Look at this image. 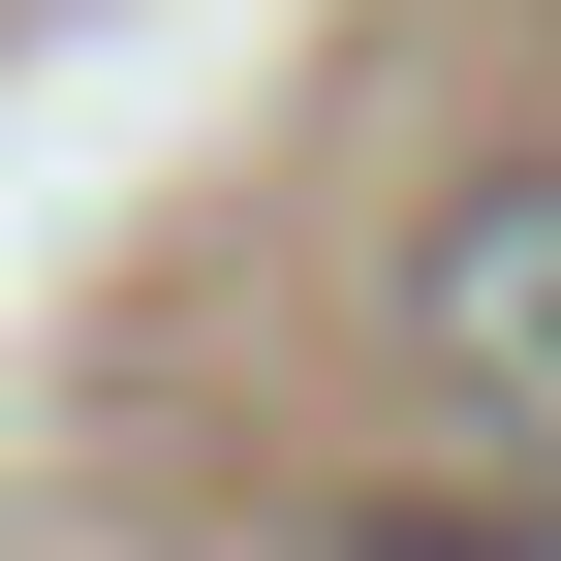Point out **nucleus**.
<instances>
[{"mask_svg":"<svg viewBox=\"0 0 561 561\" xmlns=\"http://www.w3.org/2000/svg\"><path fill=\"white\" fill-rule=\"evenodd\" d=\"M405 375H437L468 437H530V468H561V157L437 187V250H405Z\"/></svg>","mask_w":561,"mask_h":561,"instance_id":"obj_1","label":"nucleus"}]
</instances>
